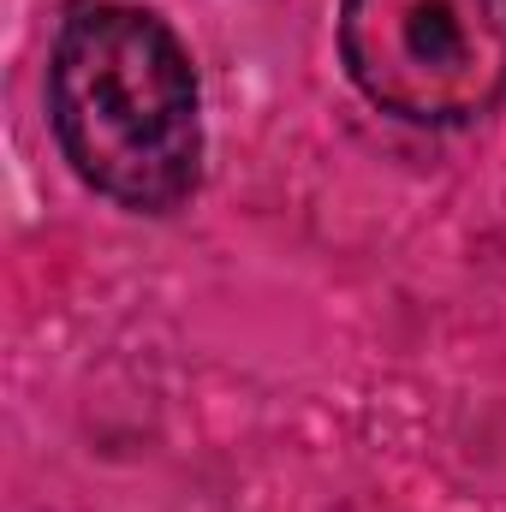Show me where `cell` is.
Segmentation results:
<instances>
[{"instance_id": "2", "label": "cell", "mask_w": 506, "mask_h": 512, "mask_svg": "<svg viewBox=\"0 0 506 512\" xmlns=\"http://www.w3.org/2000/svg\"><path fill=\"white\" fill-rule=\"evenodd\" d=\"M340 66L399 126L465 131L506 108V0H340Z\"/></svg>"}, {"instance_id": "1", "label": "cell", "mask_w": 506, "mask_h": 512, "mask_svg": "<svg viewBox=\"0 0 506 512\" xmlns=\"http://www.w3.org/2000/svg\"><path fill=\"white\" fill-rule=\"evenodd\" d=\"M66 167L126 215H173L203 179V84L179 30L131 0H78L48 54Z\"/></svg>"}]
</instances>
